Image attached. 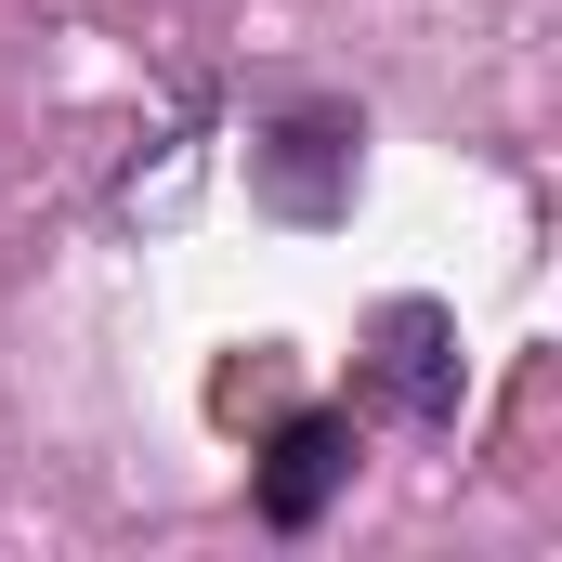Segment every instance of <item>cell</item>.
Segmentation results:
<instances>
[{
  "instance_id": "obj_1",
  "label": "cell",
  "mask_w": 562,
  "mask_h": 562,
  "mask_svg": "<svg viewBox=\"0 0 562 562\" xmlns=\"http://www.w3.org/2000/svg\"><path fill=\"white\" fill-rule=\"evenodd\" d=\"M458 314L445 301H380V327H367V406L406 431H458Z\"/></svg>"
},
{
  "instance_id": "obj_2",
  "label": "cell",
  "mask_w": 562,
  "mask_h": 562,
  "mask_svg": "<svg viewBox=\"0 0 562 562\" xmlns=\"http://www.w3.org/2000/svg\"><path fill=\"white\" fill-rule=\"evenodd\" d=\"M340 484H353V419H327V406H314V419H288L276 458H262V524H276V537H314Z\"/></svg>"
},
{
  "instance_id": "obj_3",
  "label": "cell",
  "mask_w": 562,
  "mask_h": 562,
  "mask_svg": "<svg viewBox=\"0 0 562 562\" xmlns=\"http://www.w3.org/2000/svg\"><path fill=\"white\" fill-rule=\"evenodd\" d=\"M262 196H276V210H301V223H327V210L353 196V132H340V119L276 132V144H262Z\"/></svg>"
}]
</instances>
